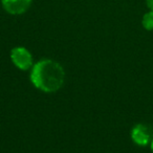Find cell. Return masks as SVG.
Masks as SVG:
<instances>
[{
    "label": "cell",
    "mask_w": 153,
    "mask_h": 153,
    "mask_svg": "<svg viewBox=\"0 0 153 153\" xmlns=\"http://www.w3.org/2000/svg\"><path fill=\"white\" fill-rule=\"evenodd\" d=\"M131 140L137 146H147L153 140V130L145 124H137L131 130Z\"/></svg>",
    "instance_id": "3957f363"
},
{
    "label": "cell",
    "mask_w": 153,
    "mask_h": 153,
    "mask_svg": "<svg viewBox=\"0 0 153 153\" xmlns=\"http://www.w3.org/2000/svg\"><path fill=\"white\" fill-rule=\"evenodd\" d=\"M11 59L14 65L21 70H27L33 67V56L25 47H14L11 51Z\"/></svg>",
    "instance_id": "7a4b0ae2"
},
{
    "label": "cell",
    "mask_w": 153,
    "mask_h": 153,
    "mask_svg": "<svg viewBox=\"0 0 153 153\" xmlns=\"http://www.w3.org/2000/svg\"><path fill=\"white\" fill-rule=\"evenodd\" d=\"M33 0H1L4 11L11 15H21L30 9Z\"/></svg>",
    "instance_id": "277c9868"
},
{
    "label": "cell",
    "mask_w": 153,
    "mask_h": 153,
    "mask_svg": "<svg viewBox=\"0 0 153 153\" xmlns=\"http://www.w3.org/2000/svg\"><path fill=\"white\" fill-rule=\"evenodd\" d=\"M146 4L150 11H153V0H146Z\"/></svg>",
    "instance_id": "8992f818"
},
{
    "label": "cell",
    "mask_w": 153,
    "mask_h": 153,
    "mask_svg": "<svg viewBox=\"0 0 153 153\" xmlns=\"http://www.w3.org/2000/svg\"><path fill=\"white\" fill-rule=\"evenodd\" d=\"M143 27L147 30H153V11H150L143 16Z\"/></svg>",
    "instance_id": "5b68a950"
},
{
    "label": "cell",
    "mask_w": 153,
    "mask_h": 153,
    "mask_svg": "<svg viewBox=\"0 0 153 153\" xmlns=\"http://www.w3.org/2000/svg\"><path fill=\"white\" fill-rule=\"evenodd\" d=\"M65 71L61 64L51 59H42L35 63L30 70V82L43 92H56L62 87Z\"/></svg>",
    "instance_id": "6da1fadb"
},
{
    "label": "cell",
    "mask_w": 153,
    "mask_h": 153,
    "mask_svg": "<svg viewBox=\"0 0 153 153\" xmlns=\"http://www.w3.org/2000/svg\"><path fill=\"white\" fill-rule=\"evenodd\" d=\"M150 148H151V151H152V153H153V140H152V142H151V144H150Z\"/></svg>",
    "instance_id": "52a82bcc"
}]
</instances>
